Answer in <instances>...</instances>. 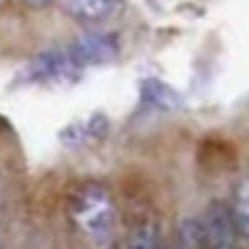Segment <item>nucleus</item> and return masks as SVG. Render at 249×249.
<instances>
[{"mask_svg": "<svg viewBox=\"0 0 249 249\" xmlns=\"http://www.w3.org/2000/svg\"><path fill=\"white\" fill-rule=\"evenodd\" d=\"M142 90L147 92V97H150L152 105H160V107H175V105H177V95H175L167 85L157 82V80H147Z\"/></svg>", "mask_w": 249, "mask_h": 249, "instance_id": "nucleus-7", "label": "nucleus"}, {"mask_svg": "<svg viewBox=\"0 0 249 249\" xmlns=\"http://www.w3.org/2000/svg\"><path fill=\"white\" fill-rule=\"evenodd\" d=\"M160 249H162V247H160Z\"/></svg>", "mask_w": 249, "mask_h": 249, "instance_id": "nucleus-11", "label": "nucleus"}, {"mask_svg": "<svg viewBox=\"0 0 249 249\" xmlns=\"http://www.w3.org/2000/svg\"><path fill=\"white\" fill-rule=\"evenodd\" d=\"M65 5L85 23H100L117 10V0H65Z\"/></svg>", "mask_w": 249, "mask_h": 249, "instance_id": "nucleus-5", "label": "nucleus"}, {"mask_svg": "<svg viewBox=\"0 0 249 249\" xmlns=\"http://www.w3.org/2000/svg\"><path fill=\"white\" fill-rule=\"evenodd\" d=\"M0 249H3V247H0Z\"/></svg>", "mask_w": 249, "mask_h": 249, "instance_id": "nucleus-10", "label": "nucleus"}, {"mask_svg": "<svg viewBox=\"0 0 249 249\" xmlns=\"http://www.w3.org/2000/svg\"><path fill=\"white\" fill-rule=\"evenodd\" d=\"M75 70L77 65L70 60L68 50H48L28 62L25 75L33 82H68L75 77Z\"/></svg>", "mask_w": 249, "mask_h": 249, "instance_id": "nucleus-4", "label": "nucleus"}, {"mask_svg": "<svg viewBox=\"0 0 249 249\" xmlns=\"http://www.w3.org/2000/svg\"><path fill=\"white\" fill-rule=\"evenodd\" d=\"M179 249H202V222L184 219L179 224Z\"/></svg>", "mask_w": 249, "mask_h": 249, "instance_id": "nucleus-8", "label": "nucleus"}, {"mask_svg": "<svg viewBox=\"0 0 249 249\" xmlns=\"http://www.w3.org/2000/svg\"><path fill=\"white\" fill-rule=\"evenodd\" d=\"M237 244V224L232 210L222 202H212L204 212L202 222V249H234Z\"/></svg>", "mask_w": 249, "mask_h": 249, "instance_id": "nucleus-3", "label": "nucleus"}, {"mask_svg": "<svg viewBox=\"0 0 249 249\" xmlns=\"http://www.w3.org/2000/svg\"><path fill=\"white\" fill-rule=\"evenodd\" d=\"M70 214L77 230H82L90 237H102L110 232L115 219V204L105 187L100 184H85L72 195L70 199Z\"/></svg>", "mask_w": 249, "mask_h": 249, "instance_id": "nucleus-1", "label": "nucleus"}, {"mask_svg": "<svg viewBox=\"0 0 249 249\" xmlns=\"http://www.w3.org/2000/svg\"><path fill=\"white\" fill-rule=\"evenodd\" d=\"M160 227L150 219H142L132 227L127 237V249H160Z\"/></svg>", "mask_w": 249, "mask_h": 249, "instance_id": "nucleus-6", "label": "nucleus"}, {"mask_svg": "<svg viewBox=\"0 0 249 249\" xmlns=\"http://www.w3.org/2000/svg\"><path fill=\"white\" fill-rule=\"evenodd\" d=\"M68 55L77 68L105 65V62H112L117 57V40L100 30H85L70 43Z\"/></svg>", "mask_w": 249, "mask_h": 249, "instance_id": "nucleus-2", "label": "nucleus"}, {"mask_svg": "<svg viewBox=\"0 0 249 249\" xmlns=\"http://www.w3.org/2000/svg\"><path fill=\"white\" fill-rule=\"evenodd\" d=\"M28 5H35V8H43V5H50L53 0H25Z\"/></svg>", "mask_w": 249, "mask_h": 249, "instance_id": "nucleus-9", "label": "nucleus"}]
</instances>
